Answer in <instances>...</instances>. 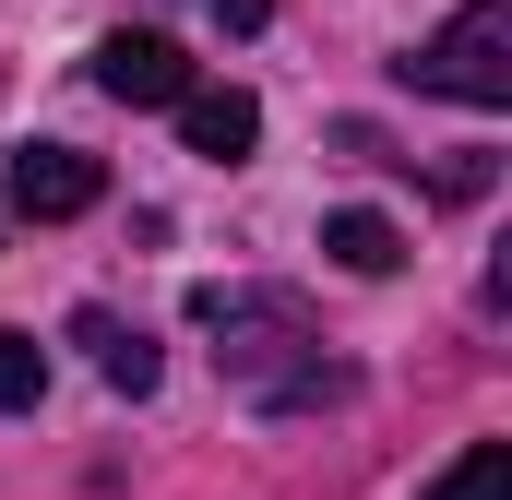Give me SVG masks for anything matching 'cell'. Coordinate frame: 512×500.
<instances>
[{
  "label": "cell",
  "instance_id": "cell-8",
  "mask_svg": "<svg viewBox=\"0 0 512 500\" xmlns=\"http://www.w3.org/2000/svg\"><path fill=\"white\" fill-rule=\"evenodd\" d=\"M429 500H512V441H477V453H453V465L429 477Z\"/></svg>",
  "mask_w": 512,
  "mask_h": 500
},
{
  "label": "cell",
  "instance_id": "cell-6",
  "mask_svg": "<svg viewBox=\"0 0 512 500\" xmlns=\"http://www.w3.org/2000/svg\"><path fill=\"white\" fill-rule=\"evenodd\" d=\"M322 250H334L346 274H393V262H405V227L370 215V203H346V215H322Z\"/></svg>",
  "mask_w": 512,
  "mask_h": 500
},
{
  "label": "cell",
  "instance_id": "cell-5",
  "mask_svg": "<svg viewBox=\"0 0 512 500\" xmlns=\"http://www.w3.org/2000/svg\"><path fill=\"white\" fill-rule=\"evenodd\" d=\"M179 131H191L203 167H239V155L262 143V108L239 96V84H191V96H179Z\"/></svg>",
  "mask_w": 512,
  "mask_h": 500
},
{
  "label": "cell",
  "instance_id": "cell-3",
  "mask_svg": "<svg viewBox=\"0 0 512 500\" xmlns=\"http://www.w3.org/2000/svg\"><path fill=\"white\" fill-rule=\"evenodd\" d=\"M96 84H108L120 108H179V96H191V60H179V36H155V24H120V36L96 48Z\"/></svg>",
  "mask_w": 512,
  "mask_h": 500
},
{
  "label": "cell",
  "instance_id": "cell-7",
  "mask_svg": "<svg viewBox=\"0 0 512 500\" xmlns=\"http://www.w3.org/2000/svg\"><path fill=\"white\" fill-rule=\"evenodd\" d=\"M72 334H84V346H96V370L120 381V393H155V346H143V334H120V322H108V310H84V322H72Z\"/></svg>",
  "mask_w": 512,
  "mask_h": 500
},
{
  "label": "cell",
  "instance_id": "cell-1",
  "mask_svg": "<svg viewBox=\"0 0 512 500\" xmlns=\"http://www.w3.org/2000/svg\"><path fill=\"white\" fill-rule=\"evenodd\" d=\"M191 310L227 334V346H215V370H227L239 405L298 417V405H334V393H346V370L322 358V334H310V310H298L286 286H203Z\"/></svg>",
  "mask_w": 512,
  "mask_h": 500
},
{
  "label": "cell",
  "instance_id": "cell-9",
  "mask_svg": "<svg viewBox=\"0 0 512 500\" xmlns=\"http://www.w3.org/2000/svg\"><path fill=\"white\" fill-rule=\"evenodd\" d=\"M36 393H48V346H36V334H12V322H0V417H24V405H36Z\"/></svg>",
  "mask_w": 512,
  "mask_h": 500
},
{
  "label": "cell",
  "instance_id": "cell-2",
  "mask_svg": "<svg viewBox=\"0 0 512 500\" xmlns=\"http://www.w3.org/2000/svg\"><path fill=\"white\" fill-rule=\"evenodd\" d=\"M405 84H429V96H453V108H512V0H465V12L405 60Z\"/></svg>",
  "mask_w": 512,
  "mask_h": 500
},
{
  "label": "cell",
  "instance_id": "cell-4",
  "mask_svg": "<svg viewBox=\"0 0 512 500\" xmlns=\"http://www.w3.org/2000/svg\"><path fill=\"white\" fill-rule=\"evenodd\" d=\"M96 191H108V167H96V155H72V143H24V155H12V215H36V227L84 215Z\"/></svg>",
  "mask_w": 512,
  "mask_h": 500
}]
</instances>
